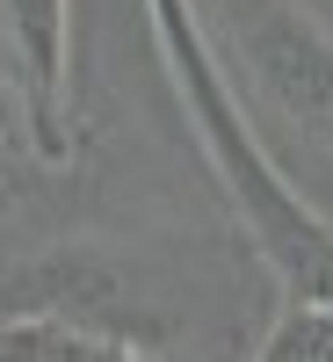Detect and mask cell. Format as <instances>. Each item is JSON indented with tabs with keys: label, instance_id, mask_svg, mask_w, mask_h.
Masks as SVG:
<instances>
[{
	"label": "cell",
	"instance_id": "6da1fadb",
	"mask_svg": "<svg viewBox=\"0 0 333 362\" xmlns=\"http://www.w3.org/2000/svg\"><path fill=\"white\" fill-rule=\"evenodd\" d=\"M254 153L333 232V0H174Z\"/></svg>",
	"mask_w": 333,
	"mask_h": 362
},
{
	"label": "cell",
	"instance_id": "7a4b0ae2",
	"mask_svg": "<svg viewBox=\"0 0 333 362\" xmlns=\"http://www.w3.org/2000/svg\"><path fill=\"white\" fill-rule=\"evenodd\" d=\"M0 131L73 167V0H0Z\"/></svg>",
	"mask_w": 333,
	"mask_h": 362
},
{
	"label": "cell",
	"instance_id": "3957f363",
	"mask_svg": "<svg viewBox=\"0 0 333 362\" xmlns=\"http://www.w3.org/2000/svg\"><path fill=\"white\" fill-rule=\"evenodd\" d=\"M0 362H160L80 326H0Z\"/></svg>",
	"mask_w": 333,
	"mask_h": 362
},
{
	"label": "cell",
	"instance_id": "277c9868",
	"mask_svg": "<svg viewBox=\"0 0 333 362\" xmlns=\"http://www.w3.org/2000/svg\"><path fill=\"white\" fill-rule=\"evenodd\" d=\"M247 362H333V312L305 305V297H283L276 319L261 326V341L247 348Z\"/></svg>",
	"mask_w": 333,
	"mask_h": 362
},
{
	"label": "cell",
	"instance_id": "5b68a950",
	"mask_svg": "<svg viewBox=\"0 0 333 362\" xmlns=\"http://www.w3.org/2000/svg\"><path fill=\"white\" fill-rule=\"evenodd\" d=\"M51 174H58V167H44L22 138H8V131H0V232H8L22 210L51 189Z\"/></svg>",
	"mask_w": 333,
	"mask_h": 362
}]
</instances>
